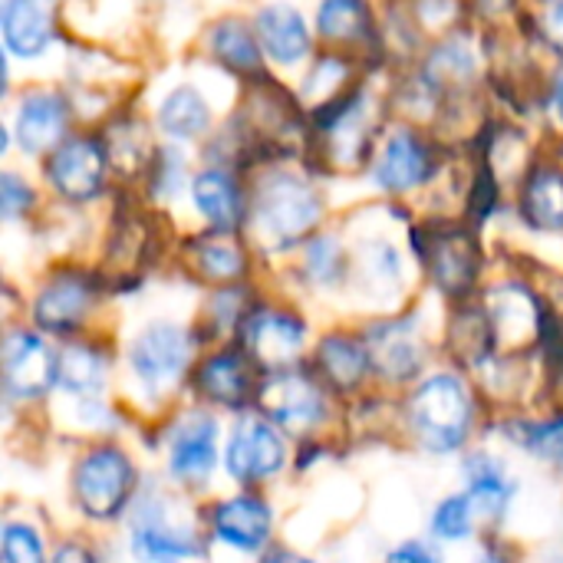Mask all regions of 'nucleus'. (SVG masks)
<instances>
[{
	"mask_svg": "<svg viewBox=\"0 0 563 563\" xmlns=\"http://www.w3.org/2000/svg\"><path fill=\"white\" fill-rule=\"evenodd\" d=\"M472 422V402L455 376H432L412 396V429L429 452H455Z\"/></svg>",
	"mask_w": 563,
	"mask_h": 563,
	"instance_id": "obj_1",
	"label": "nucleus"
},
{
	"mask_svg": "<svg viewBox=\"0 0 563 563\" xmlns=\"http://www.w3.org/2000/svg\"><path fill=\"white\" fill-rule=\"evenodd\" d=\"M320 218V198L317 191L290 175L271 178L257 195V234L267 247L280 251L290 247L300 234H307Z\"/></svg>",
	"mask_w": 563,
	"mask_h": 563,
	"instance_id": "obj_2",
	"label": "nucleus"
},
{
	"mask_svg": "<svg viewBox=\"0 0 563 563\" xmlns=\"http://www.w3.org/2000/svg\"><path fill=\"white\" fill-rule=\"evenodd\" d=\"M132 488H135V468L119 449H99L86 455L73 475L76 505L92 521L115 518L129 505Z\"/></svg>",
	"mask_w": 563,
	"mask_h": 563,
	"instance_id": "obj_3",
	"label": "nucleus"
},
{
	"mask_svg": "<svg viewBox=\"0 0 563 563\" xmlns=\"http://www.w3.org/2000/svg\"><path fill=\"white\" fill-rule=\"evenodd\" d=\"M188 353H191L188 333L172 323H158L132 340L129 363L142 386H148L152 393H162L175 386V379L188 366Z\"/></svg>",
	"mask_w": 563,
	"mask_h": 563,
	"instance_id": "obj_4",
	"label": "nucleus"
},
{
	"mask_svg": "<svg viewBox=\"0 0 563 563\" xmlns=\"http://www.w3.org/2000/svg\"><path fill=\"white\" fill-rule=\"evenodd\" d=\"M3 383L13 399H36L59 383V356L33 333H13L3 343Z\"/></svg>",
	"mask_w": 563,
	"mask_h": 563,
	"instance_id": "obj_5",
	"label": "nucleus"
},
{
	"mask_svg": "<svg viewBox=\"0 0 563 563\" xmlns=\"http://www.w3.org/2000/svg\"><path fill=\"white\" fill-rule=\"evenodd\" d=\"M284 442L264 419H241L228 442V472L238 482H261L284 468Z\"/></svg>",
	"mask_w": 563,
	"mask_h": 563,
	"instance_id": "obj_6",
	"label": "nucleus"
},
{
	"mask_svg": "<svg viewBox=\"0 0 563 563\" xmlns=\"http://www.w3.org/2000/svg\"><path fill=\"white\" fill-rule=\"evenodd\" d=\"M261 409L290 432H310L323 419V396L307 376L280 373L261 386Z\"/></svg>",
	"mask_w": 563,
	"mask_h": 563,
	"instance_id": "obj_7",
	"label": "nucleus"
},
{
	"mask_svg": "<svg viewBox=\"0 0 563 563\" xmlns=\"http://www.w3.org/2000/svg\"><path fill=\"white\" fill-rule=\"evenodd\" d=\"M132 551L145 563H172L198 554V541L185 525H175L165 508L145 501L132 525Z\"/></svg>",
	"mask_w": 563,
	"mask_h": 563,
	"instance_id": "obj_8",
	"label": "nucleus"
},
{
	"mask_svg": "<svg viewBox=\"0 0 563 563\" xmlns=\"http://www.w3.org/2000/svg\"><path fill=\"white\" fill-rule=\"evenodd\" d=\"M106 175V152L92 139H73L49 158V181L59 195L86 201L99 195Z\"/></svg>",
	"mask_w": 563,
	"mask_h": 563,
	"instance_id": "obj_9",
	"label": "nucleus"
},
{
	"mask_svg": "<svg viewBox=\"0 0 563 563\" xmlns=\"http://www.w3.org/2000/svg\"><path fill=\"white\" fill-rule=\"evenodd\" d=\"M366 353L376 373L386 379H412L422 369V346L412 323H379L366 336Z\"/></svg>",
	"mask_w": 563,
	"mask_h": 563,
	"instance_id": "obj_10",
	"label": "nucleus"
},
{
	"mask_svg": "<svg viewBox=\"0 0 563 563\" xmlns=\"http://www.w3.org/2000/svg\"><path fill=\"white\" fill-rule=\"evenodd\" d=\"M214 442H218L214 419L205 412L188 416L172 435V475L181 482H205L218 462Z\"/></svg>",
	"mask_w": 563,
	"mask_h": 563,
	"instance_id": "obj_11",
	"label": "nucleus"
},
{
	"mask_svg": "<svg viewBox=\"0 0 563 563\" xmlns=\"http://www.w3.org/2000/svg\"><path fill=\"white\" fill-rule=\"evenodd\" d=\"M56 0H7L3 3V43L16 56H40L53 36Z\"/></svg>",
	"mask_w": 563,
	"mask_h": 563,
	"instance_id": "obj_12",
	"label": "nucleus"
},
{
	"mask_svg": "<svg viewBox=\"0 0 563 563\" xmlns=\"http://www.w3.org/2000/svg\"><path fill=\"white\" fill-rule=\"evenodd\" d=\"M214 534L238 551H261L271 538V508L257 498H231L214 508Z\"/></svg>",
	"mask_w": 563,
	"mask_h": 563,
	"instance_id": "obj_13",
	"label": "nucleus"
},
{
	"mask_svg": "<svg viewBox=\"0 0 563 563\" xmlns=\"http://www.w3.org/2000/svg\"><path fill=\"white\" fill-rule=\"evenodd\" d=\"M257 33H261V46L267 49L271 59L294 66L310 53V33L303 16L287 7V3H271L257 13Z\"/></svg>",
	"mask_w": 563,
	"mask_h": 563,
	"instance_id": "obj_14",
	"label": "nucleus"
},
{
	"mask_svg": "<svg viewBox=\"0 0 563 563\" xmlns=\"http://www.w3.org/2000/svg\"><path fill=\"white\" fill-rule=\"evenodd\" d=\"M89 287L79 277H56L43 287L33 307V320L49 333H69L82 323L89 310Z\"/></svg>",
	"mask_w": 563,
	"mask_h": 563,
	"instance_id": "obj_15",
	"label": "nucleus"
},
{
	"mask_svg": "<svg viewBox=\"0 0 563 563\" xmlns=\"http://www.w3.org/2000/svg\"><path fill=\"white\" fill-rule=\"evenodd\" d=\"M244 336H247V346L267 363V366H284L290 363L300 346H303V323L287 317V313H274V310H264L257 313L254 320L244 323Z\"/></svg>",
	"mask_w": 563,
	"mask_h": 563,
	"instance_id": "obj_16",
	"label": "nucleus"
},
{
	"mask_svg": "<svg viewBox=\"0 0 563 563\" xmlns=\"http://www.w3.org/2000/svg\"><path fill=\"white\" fill-rule=\"evenodd\" d=\"M63 132H66V102L59 96L36 92L23 99V106L16 109V139L23 152L40 155L53 142H59Z\"/></svg>",
	"mask_w": 563,
	"mask_h": 563,
	"instance_id": "obj_17",
	"label": "nucleus"
},
{
	"mask_svg": "<svg viewBox=\"0 0 563 563\" xmlns=\"http://www.w3.org/2000/svg\"><path fill=\"white\" fill-rule=\"evenodd\" d=\"M429 152L422 148L419 139H412L409 132H399L389 139L386 152L379 155L376 165V181L389 191H409L419 181L429 178Z\"/></svg>",
	"mask_w": 563,
	"mask_h": 563,
	"instance_id": "obj_18",
	"label": "nucleus"
},
{
	"mask_svg": "<svg viewBox=\"0 0 563 563\" xmlns=\"http://www.w3.org/2000/svg\"><path fill=\"white\" fill-rule=\"evenodd\" d=\"M198 379H201V393L211 402L228 406V409L244 406V399L251 393V369H247V363L238 353H221V356L208 360L201 366Z\"/></svg>",
	"mask_w": 563,
	"mask_h": 563,
	"instance_id": "obj_19",
	"label": "nucleus"
},
{
	"mask_svg": "<svg viewBox=\"0 0 563 563\" xmlns=\"http://www.w3.org/2000/svg\"><path fill=\"white\" fill-rule=\"evenodd\" d=\"M158 125L172 135V139H198L205 135V129L211 125V109L205 102V96L195 86H178L175 92L165 96L162 109H158Z\"/></svg>",
	"mask_w": 563,
	"mask_h": 563,
	"instance_id": "obj_20",
	"label": "nucleus"
},
{
	"mask_svg": "<svg viewBox=\"0 0 563 563\" xmlns=\"http://www.w3.org/2000/svg\"><path fill=\"white\" fill-rule=\"evenodd\" d=\"M191 195H195V205L198 211L221 231L234 228L238 218H241V191L234 188L231 175L211 168V172H201L191 185Z\"/></svg>",
	"mask_w": 563,
	"mask_h": 563,
	"instance_id": "obj_21",
	"label": "nucleus"
},
{
	"mask_svg": "<svg viewBox=\"0 0 563 563\" xmlns=\"http://www.w3.org/2000/svg\"><path fill=\"white\" fill-rule=\"evenodd\" d=\"M429 264H432V274H435V280L442 284V290H449V294H462V290L475 280V271H478L475 247H472V241L462 238V234L442 238V241L429 251Z\"/></svg>",
	"mask_w": 563,
	"mask_h": 563,
	"instance_id": "obj_22",
	"label": "nucleus"
},
{
	"mask_svg": "<svg viewBox=\"0 0 563 563\" xmlns=\"http://www.w3.org/2000/svg\"><path fill=\"white\" fill-rule=\"evenodd\" d=\"M525 218L534 228L558 231L563 228V175L561 172H538L525 188Z\"/></svg>",
	"mask_w": 563,
	"mask_h": 563,
	"instance_id": "obj_23",
	"label": "nucleus"
},
{
	"mask_svg": "<svg viewBox=\"0 0 563 563\" xmlns=\"http://www.w3.org/2000/svg\"><path fill=\"white\" fill-rule=\"evenodd\" d=\"M320 366H323V373H327L336 386H343V389L360 386L363 376L373 369L366 346H360L356 340H346V336H330V340H323V346H320Z\"/></svg>",
	"mask_w": 563,
	"mask_h": 563,
	"instance_id": "obj_24",
	"label": "nucleus"
},
{
	"mask_svg": "<svg viewBox=\"0 0 563 563\" xmlns=\"http://www.w3.org/2000/svg\"><path fill=\"white\" fill-rule=\"evenodd\" d=\"M106 383V360L89 346H69L59 356V386L79 399L96 396Z\"/></svg>",
	"mask_w": 563,
	"mask_h": 563,
	"instance_id": "obj_25",
	"label": "nucleus"
},
{
	"mask_svg": "<svg viewBox=\"0 0 563 563\" xmlns=\"http://www.w3.org/2000/svg\"><path fill=\"white\" fill-rule=\"evenodd\" d=\"M317 23L333 40H356L369 30V7L366 0H323Z\"/></svg>",
	"mask_w": 563,
	"mask_h": 563,
	"instance_id": "obj_26",
	"label": "nucleus"
},
{
	"mask_svg": "<svg viewBox=\"0 0 563 563\" xmlns=\"http://www.w3.org/2000/svg\"><path fill=\"white\" fill-rule=\"evenodd\" d=\"M528 300L531 297L518 287H505L495 294V327L501 336L521 340L531 327H538V313Z\"/></svg>",
	"mask_w": 563,
	"mask_h": 563,
	"instance_id": "obj_27",
	"label": "nucleus"
},
{
	"mask_svg": "<svg viewBox=\"0 0 563 563\" xmlns=\"http://www.w3.org/2000/svg\"><path fill=\"white\" fill-rule=\"evenodd\" d=\"M211 46H214V53H218L228 66H234V69H254V66L261 63V49H257L254 36L247 33V26H241V23H234V20L221 23V26L211 33Z\"/></svg>",
	"mask_w": 563,
	"mask_h": 563,
	"instance_id": "obj_28",
	"label": "nucleus"
},
{
	"mask_svg": "<svg viewBox=\"0 0 563 563\" xmlns=\"http://www.w3.org/2000/svg\"><path fill=\"white\" fill-rule=\"evenodd\" d=\"M475 518H478V511H475V505H472V498L465 492V495H455V498L439 505V511L432 518V528L445 541H465L472 534V528H475Z\"/></svg>",
	"mask_w": 563,
	"mask_h": 563,
	"instance_id": "obj_29",
	"label": "nucleus"
},
{
	"mask_svg": "<svg viewBox=\"0 0 563 563\" xmlns=\"http://www.w3.org/2000/svg\"><path fill=\"white\" fill-rule=\"evenodd\" d=\"M198 264L208 277L214 280H231L244 271V254L234 247V244H224V241H211L198 251Z\"/></svg>",
	"mask_w": 563,
	"mask_h": 563,
	"instance_id": "obj_30",
	"label": "nucleus"
},
{
	"mask_svg": "<svg viewBox=\"0 0 563 563\" xmlns=\"http://www.w3.org/2000/svg\"><path fill=\"white\" fill-rule=\"evenodd\" d=\"M3 563H43V544L33 528L26 525L3 528Z\"/></svg>",
	"mask_w": 563,
	"mask_h": 563,
	"instance_id": "obj_31",
	"label": "nucleus"
},
{
	"mask_svg": "<svg viewBox=\"0 0 563 563\" xmlns=\"http://www.w3.org/2000/svg\"><path fill=\"white\" fill-rule=\"evenodd\" d=\"M343 271V261H340V244L333 238H317L307 251V274L317 280V284H333Z\"/></svg>",
	"mask_w": 563,
	"mask_h": 563,
	"instance_id": "obj_32",
	"label": "nucleus"
},
{
	"mask_svg": "<svg viewBox=\"0 0 563 563\" xmlns=\"http://www.w3.org/2000/svg\"><path fill=\"white\" fill-rule=\"evenodd\" d=\"M525 449H531L544 462H563V422L528 426L525 435H518Z\"/></svg>",
	"mask_w": 563,
	"mask_h": 563,
	"instance_id": "obj_33",
	"label": "nucleus"
},
{
	"mask_svg": "<svg viewBox=\"0 0 563 563\" xmlns=\"http://www.w3.org/2000/svg\"><path fill=\"white\" fill-rule=\"evenodd\" d=\"M0 191H3V214H7V218H16V214L26 211V205L33 201V191H30L16 175H3Z\"/></svg>",
	"mask_w": 563,
	"mask_h": 563,
	"instance_id": "obj_34",
	"label": "nucleus"
},
{
	"mask_svg": "<svg viewBox=\"0 0 563 563\" xmlns=\"http://www.w3.org/2000/svg\"><path fill=\"white\" fill-rule=\"evenodd\" d=\"M389 563H442V561H439V554H435L429 544L412 541V544L396 548V551L389 554Z\"/></svg>",
	"mask_w": 563,
	"mask_h": 563,
	"instance_id": "obj_35",
	"label": "nucleus"
},
{
	"mask_svg": "<svg viewBox=\"0 0 563 563\" xmlns=\"http://www.w3.org/2000/svg\"><path fill=\"white\" fill-rule=\"evenodd\" d=\"M548 36L558 49H563V0H558L548 13Z\"/></svg>",
	"mask_w": 563,
	"mask_h": 563,
	"instance_id": "obj_36",
	"label": "nucleus"
},
{
	"mask_svg": "<svg viewBox=\"0 0 563 563\" xmlns=\"http://www.w3.org/2000/svg\"><path fill=\"white\" fill-rule=\"evenodd\" d=\"M53 563H92V558H89V551H86V548L66 544V548H59V551H56Z\"/></svg>",
	"mask_w": 563,
	"mask_h": 563,
	"instance_id": "obj_37",
	"label": "nucleus"
},
{
	"mask_svg": "<svg viewBox=\"0 0 563 563\" xmlns=\"http://www.w3.org/2000/svg\"><path fill=\"white\" fill-rule=\"evenodd\" d=\"M264 563H310V561H303V558H297V554H287V551H277V554L264 558Z\"/></svg>",
	"mask_w": 563,
	"mask_h": 563,
	"instance_id": "obj_38",
	"label": "nucleus"
},
{
	"mask_svg": "<svg viewBox=\"0 0 563 563\" xmlns=\"http://www.w3.org/2000/svg\"><path fill=\"white\" fill-rule=\"evenodd\" d=\"M554 106H558V112H561L563 119V76L558 79V89H554Z\"/></svg>",
	"mask_w": 563,
	"mask_h": 563,
	"instance_id": "obj_39",
	"label": "nucleus"
},
{
	"mask_svg": "<svg viewBox=\"0 0 563 563\" xmlns=\"http://www.w3.org/2000/svg\"><path fill=\"white\" fill-rule=\"evenodd\" d=\"M478 563H505V561H501V558H495V554H485Z\"/></svg>",
	"mask_w": 563,
	"mask_h": 563,
	"instance_id": "obj_40",
	"label": "nucleus"
}]
</instances>
